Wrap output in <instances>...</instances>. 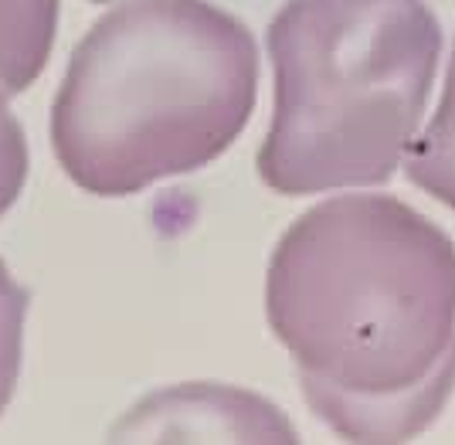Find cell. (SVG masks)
<instances>
[{"mask_svg":"<svg viewBox=\"0 0 455 445\" xmlns=\"http://www.w3.org/2000/svg\"><path fill=\"white\" fill-rule=\"evenodd\" d=\"M259 44L211 0H119L76 44L52 102V150L95 197L194 174L245 133Z\"/></svg>","mask_w":455,"mask_h":445,"instance_id":"obj_2","label":"cell"},{"mask_svg":"<svg viewBox=\"0 0 455 445\" xmlns=\"http://www.w3.org/2000/svg\"><path fill=\"white\" fill-rule=\"evenodd\" d=\"M61 0H0V89L28 92L52 59Z\"/></svg>","mask_w":455,"mask_h":445,"instance_id":"obj_5","label":"cell"},{"mask_svg":"<svg viewBox=\"0 0 455 445\" xmlns=\"http://www.w3.org/2000/svg\"><path fill=\"white\" fill-rule=\"evenodd\" d=\"M401 167L418 191L455 211V41L438 109L432 113L428 126L415 136Z\"/></svg>","mask_w":455,"mask_h":445,"instance_id":"obj_6","label":"cell"},{"mask_svg":"<svg viewBox=\"0 0 455 445\" xmlns=\"http://www.w3.org/2000/svg\"><path fill=\"white\" fill-rule=\"evenodd\" d=\"M268 330L347 442H404L455 391V242L391 194L303 211L266 269Z\"/></svg>","mask_w":455,"mask_h":445,"instance_id":"obj_1","label":"cell"},{"mask_svg":"<svg viewBox=\"0 0 455 445\" xmlns=\"http://www.w3.org/2000/svg\"><path fill=\"white\" fill-rule=\"evenodd\" d=\"M28 167H31L28 136L20 119L11 113L7 92L0 89V218L18 204L20 191L28 184Z\"/></svg>","mask_w":455,"mask_h":445,"instance_id":"obj_8","label":"cell"},{"mask_svg":"<svg viewBox=\"0 0 455 445\" xmlns=\"http://www.w3.org/2000/svg\"><path fill=\"white\" fill-rule=\"evenodd\" d=\"M113 442H299L296 425L262 394L188 381L140 398L109 428Z\"/></svg>","mask_w":455,"mask_h":445,"instance_id":"obj_4","label":"cell"},{"mask_svg":"<svg viewBox=\"0 0 455 445\" xmlns=\"http://www.w3.org/2000/svg\"><path fill=\"white\" fill-rule=\"evenodd\" d=\"M31 306V292L14 279L7 262L0 258V415L11 405L20 377L24 357V320Z\"/></svg>","mask_w":455,"mask_h":445,"instance_id":"obj_7","label":"cell"},{"mask_svg":"<svg viewBox=\"0 0 455 445\" xmlns=\"http://www.w3.org/2000/svg\"><path fill=\"white\" fill-rule=\"evenodd\" d=\"M92 4H113V0H92Z\"/></svg>","mask_w":455,"mask_h":445,"instance_id":"obj_9","label":"cell"},{"mask_svg":"<svg viewBox=\"0 0 455 445\" xmlns=\"http://www.w3.org/2000/svg\"><path fill=\"white\" fill-rule=\"evenodd\" d=\"M266 48L275 102L255 160L266 187L306 197L398 174L442 59L428 0H285Z\"/></svg>","mask_w":455,"mask_h":445,"instance_id":"obj_3","label":"cell"}]
</instances>
